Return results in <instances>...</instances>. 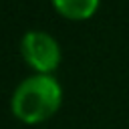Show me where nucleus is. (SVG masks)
I'll list each match as a JSON object with an SVG mask.
<instances>
[{"mask_svg":"<svg viewBox=\"0 0 129 129\" xmlns=\"http://www.w3.org/2000/svg\"><path fill=\"white\" fill-rule=\"evenodd\" d=\"M62 91L54 77L34 75L24 79L12 93V113L24 123H38L48 119L60 105Z\"/></svg>","mask_w":129,"mask_h":129,"instance_id":"1","label":"nucleus"},{"mask_svg":"<svg viewBox=\"0 0 129 129\" xmlns=\"http://www.w3.org/2000/svg\"><path fill=\"white\" fill-rule=\"evenodd\" d=\"M20 50L24 60L38 71V75H48L60 62V48L58 42L42 30H28L22 36Z\"/></svg>","mask_w":129,"mask_h":129,"instance_id":"2","label":"nucleus"},{"mask_svg":"<svg viewBox=\"0 0 129 129\" xmlns=\"http://www.w3.org/2000/svg\"><path fill=\"white\" fill-rule=\"evenodd\" d=\"M52 4L62 16L73 20H83L93 16V12L99 6V0H52Z\"/></svg>","mask_w":129,"mask_h":129,"instance_id":"3","label":"nucleus"}]
</instances>
